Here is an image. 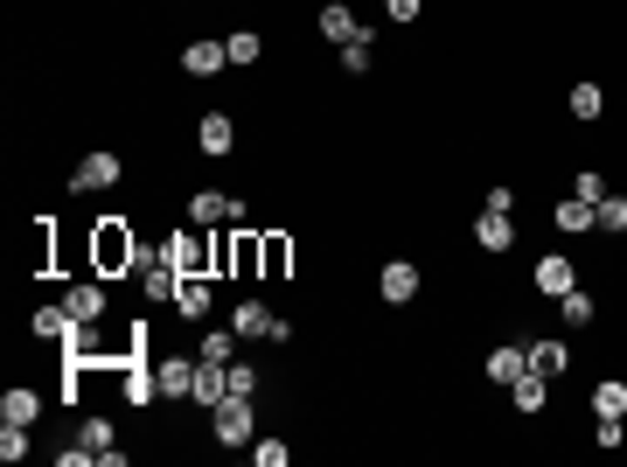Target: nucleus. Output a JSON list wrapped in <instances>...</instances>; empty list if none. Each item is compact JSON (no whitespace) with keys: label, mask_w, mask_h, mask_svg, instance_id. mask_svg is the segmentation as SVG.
<instances>
[{"label":"nucleus","mask_w":627,"mask_h":467,"mask_svg":"<svg viewBox=\"0 0 627 467\" xmlns=\"http://www.w3.org/2000/svg\"><path fill=\"white\" fill-rule=\"evenodd\" d=\"M140 251H147V238H140L126 217H98V223H91V272H98V279L140 272Z\"/></svg>","instance_id":"obj_1"},{"label":"nucleus","mask_w":627,"mask_h":467,"mask_svg":"<svg viewBox=\"0 0 627 467\" xmlns=\"http://www.w3.org/2000/svg\"><path fill=\"white\" fill-rule=\"evenodd\" d=\"M209 439H217V447H251L258 439V398H223L217 411H209Z\"/></svg>","instance_id":"obj_2"},{"label":"nucleus","mask_w":627,"mask_h":467,"mask_svg":"<svg viewBox=\"0 0 627 467\" xmlns=\"http://www.w3.org/2000/svg\"><path fill=\"white\" fill-rule=\"evenodd\" d=\"M126 181V153H112V147H91L84 161L70 168V196H98V189H119Z\"/></svg>","instance_id":"obj_3"},{"label":"nucleus","mask_w":627,"mask_h":467,"mask_svg":"<svg viewBox=\"0 0 627 467\" xmlns=\"http://www.w3.org/2000/svg\"><path fill=\"white\" fill-rule=\"evenodd\" d=\"M258 287H293V230H258Z\"/></svg>","instance_id":"obj_4"},{"label":"nucleus","mask_w":627,"mask_h":467,"mask_svg":"<svg viewBox=\"0 0 627 467\" xmlns=\"http://www.w3.org/2000/svg\"><path fill=\"white\" fill-rule=\"evenodd\" d=\"M223 70H230V49H223V36H189V42H181V77L209 85V77H223Z\"/></svg>","instance_id":"obj_5"},{"label":"nucleus","mask_w":627,"mask_h":467,"mask_svg":"<svg viewBox=\"0 0 627 467\" xmlns=\"http://www.w3.org/2000/svg\"><path fill=\"white\" fill-rule=\"evenodd\" d=\"M196 370H202V362H196V356H181V349H161V356H153L161 398H175V405H189V398H196Z\"/></svg>","instance_id":"obj_6"},{"label":"nucleus","mask_w":627,"mask_h":467,"mask_svg":"<svg viewBox=\"0 0 627 467\" xmlns=\"http://www.w3.org/2000/svg\"><path fill=\"white\" fill-rule=\"evenodd\" d=\"M63 307H70V321H84V328H98L104 315H112V287L91 272V279H70V294H63Z\"/></svg>","instance_id":"obj_7"},{"label":"nucleus","mask_w":627,"mask_h":467,"mask_svg":"<svg viewBox=\"0 0 627 467\" xmlns=\"http://www.w3.org/2000/svg\"><path fill=\"white\" fill-rule=\"evenodd\" d=\"M579 279H586V272H579V266H571V258H565V251H544V258H537V266H530V287H537L544 300H565L571 287H579Z\"/></svg>","instance_id":"obj_8"},{"label":"nucleus","mask_w":627,"mask_h":467,"mask_svg":"<svg viewBox=\"0 0 627 467\" xmlns=\"http://www.w3.org/2000/svg\"><path fill=\"white\" fill-rule=\"evenodd\" d=\"M238 147V112H223V106H209L196 119V153H209V161H223V153Z\"/></svg>","instance_id":"obj_9"},{"label":"nucleus","mask_w":627,"mask_h":467,"mask_svg":"<svg viewBox=\"0 0 627 467\" xmlns=\"http://www.w3.org/2000/svg\"><path fill=\"white\" fill-rule=\"evenodd\" d=\"M418 287H426V272H418L411 258H390V266L377 272V300H384V307H411Z\"/></svg>","instance_id":"obj_10"},{"label":"nucleus","mask_w":627,"mask_h":467,"mask_svg":"<svg viewBox=\"0 0 627 467\" xmlns=\"http://www.w3.org/2000/svg\"><path fill=\"white\" fill-rule=\"evenodd\" d=\"M522 356H530V370L551 377V384L571 370V342H565V335H522Z\"/></svg>","instance_id":"obj_11"},{"label":"nucleus","mask_w":627,"mask_h":467,"mask_svg":"<svg viewBox=\"0 0 627 467\" xmlns=\"http://www.w3.org/2000/svg\"><path fill=\"white\" fill-rule=\"evenodd\" d=\"M175 315L202 328L209 315H217V272H202V279H181V294H175Z\"/></svg>","instance_id":"obj_12"},{"label":"nucleus","mask_w":627,"mask_h":467,"mask_svg":"<svg viewBox=\"0 0 627 467\" xmlns=\"http://www.w3.org/2000/svg\"><path fill=\"white\" fill-rule=\"evenodd\" d=\"M522 370H530V356H522V335H516V342H495V349L481 356V377L495 384V391H509Z\"/></svg>","instance_id":"obj_13"},{"label":"nucleus","mask_w":627,"mask_h":467,"mask_svg":"<svg viewBox=\"0 0 627 467\" xmlns=\"http://www.w3.org/2000/svg\"><path fill=\"white\" fill-rule=\"evenodd\" d=\"M314 29H321V42H335V49H342V42H356V36H362V14L349 8V0H321Z\"/></svg>","instance_id":"obj_14"},{"label":"nucleus","mask_w":627,"mask_h":467,"mask_svg":"<svg viewBox=\"0 0 627 467\" xmlns=\"http://www.w3.org/2000/svg\"><path fill=\"white\" fill-rule=\"evenodd\" d=\"M516 230H522L516 217H495V210H481V217H475V245H481L488 258H509V251H516Z\"/></svg>","instance_id":"obj_15"},{"label":"nucleus","mask_w":627,"mask_h":467,"mask_svg":"<svg viewBox=\"0 0 627 467\" xmlns=\"http://www.w3.org/2000/svg\"><path fill=\"white\" fill-rule=\"evenodd\" d=\"M551 230H558V238H586V230H599V210L579 202V196H558L551 202Z\"/></svg>","instance_id":"obj_16"},{"label":"nucleus","mask_w":627,"mask_h":467,"mask_svg":"<svg viewBox=\"0 0 627 467\" xmlns=\"http://www.w3.org/2000/svg\"><path fill=\"white\" fill-rule=\"evenodd\" d=\"M593 321H599V294L579 279V287L558 300V328H565V335H579V328H593Z\"/></svg>","instance_id":"obj_17"},{"label":"nucleus","mask_w":627,"mask_h":467,"mask_svg":"<svg viewBox=\"0 0 627 467\" xmlns=\"http://www.w3.org/2000/svg\"><path fill=\"white\" fill-rule=\"evenodd\" d=\"M223 321H230V328H238V335H245V342H266V328H272V307H266V300H258V294H245V300H238V307H230V315H223Z\"/></svg>","instance_id":"obj_18"},{"label":"nucleus","mask_w":627,"mask_h":467,"mask_svg":"<svg viewBox=\"0 0 627 467\" xmlns=\"http://www.w3.org/2000/svg\"><path fill=\"white\" fill-rule=\"evenodd\" d=\"M335 63H342V77H370V70H377V29H370V21H362L356 42L335 49Z\"/></svg>","instance_id":"obj_19"},{"label":"nucleus","mask_w":627,"mask_h":467,"mask_svg":"<svg viewBox=\"0 0 627 467\" xmlns=\"http://www.w3.org/2000/svg\"><path fill=\"white\" fill-rule=\"evenodd\" d=\"M70 328H77V321H70L63 300H49V307H36V315H29V335H36V342H57V349H63Z\"/></svg>","instance_id":"obj_20"},{"label":"nucleus","mask_w":627,"mask_h":467,"mask_svg":"<svg viewBox=\"0 0 627 467\" xmlns=\"http://www.w3.org/2000/svg\"><path fill=\"white\" fill-rule=\"evenodd\" d=\"M509 405L522 411V419H537L544 405H551V377H537V370H522L516 384H509Z\"/></svg>","instance_id":"obj_21"},{"label":"nucleus","mask_w":627,"mask_h":467,"mask_svg":"<svg viewBox=\"0 0 627 467\" xmlns=\"http://www.w3.org/2000/svg\"><path fill=\"white\" fill-rule=\"evenodd\" d=\"M0 419H8V426H36V419H42V391H29V384H8V391H0Z\"/></svg>","instance_id":"obj_22"},{"label":"nucleus","mask_w":627,"mask_h":467,"mask_svg":"<svg viewBox=\"0 0 627 467\" xmlns=\"http://www.w3.org/2000/svg\"><path fill=\"white\" fill-rule=\"evenodd\" d=\"M189 223L223 230V223H230V189H196V196H189Z\"/></svg>","instance_id":"obj_23"},{"label":"nucleus","mask_w":627,"mask_h":467,"mask_svg":"<svg viewBox=\"0 0 627 467\" xmlns=\"http://www.w3.org/2000/svg\"><path fill=\"white\" fill-rule=\"evenodd\" d=\"M565 112L579 119V126H593L599 112H607V85H593V77H579V85L565 91Z\"/></svg>","instance_id":"obj_24"},{"label":"nucleus","mask_w":627,"mask_h":467,"mask_svg":"<svg viewBox=\"0 0 627 467\" xmlns=\"http://www.w3.org/2000/svg\"><path fill=\"white\" fill-rule=\"evenodd\" d=\"M258 391H266V370L245 362V356H230L223 362V398H258Z\"/></svg>","instance_id":"obj_25"},{"label":"nucleus","mask_w":627,"mask_h":467,"mask_svg":"<svg viewBox=\"0 0 627 467\" xmlns=\"http://www.w3.org/2000/svg\"><path fill=\"white\" fill-rule=\"evenodd\" d=\"M238 342H245V335H238V328L223 321V328H209V335H196V356H202V362H230V356H238Z\"/></svg>","instance_id":"obj_26"},{"label":"nucleus","mask_w":627,"mask_h":467,"mask_svg":"<svg viewBox=\"0 0 627 467\" xmlns=\"http://www.w3.org/2000/svg\"><path fill=\"white\" fill-rule=\"evenodd\" d=\"M593 419H627V384L620 377H599L593 384Z\"/></svg>","instance_id":"obj_27"},{"label":"nucleus","mask_w":627,"mask_h":467,"mask_svg":"<svg viewBox=\"0 0 627 467\" xmlns=\"http://www.w3.org/2000/svg\"><path fill=\"white\" fill-rule=\"evenodd\" d=\"M223 49H230V70H251L258 57H266V36H258V29H230Z\"/></svg>","instance_id":"obj_28"},{"label":"nucleus","mask_w":627,"mask_h":467,"mask_svg":"<svg viewBox=\"0 0 627 467\" xmlns=\"http://www.w3.org/2000/svg\"><path fill=\"white\" fill-rule=\"evenodd\" d=\"M36 454V426H8V419H0V460H29Z\"/></svg>","instance_id":"obj_29"},{"label":"nucleus","mask_w":627,"mask_h":467,"mask_svg":"<svg viewBox=\"0 0 627 467\" xmlns=\"http://www.w3.org/2000/svg\"><path fill=\"white\" fill-rule=\"evenodd\" d=\"M77 439H84V447H91V454H104V447H119V426H112V419H104V411H91V419H84V426H77Z\"/></svg>","instance_id":"obj_30"},{"label":"nucleus","mask_w":627,"mask_h":467,"mask_svg":"<svg viewBox=\"0 0 627 467\" xmlns=\"http://www.w3.org/2000/svg\"><path fill=\"white\" fill-rule=\"evenodd\" d=\"M251 460H258V467H286V460H293V439L258 433V439H251Z\"/></svg>","instance_id":"obj_31"},{"label":"nucleus","mask_w":627,"mask_h":467,"mask_svg":"<svg viewBox=\"0 0 627 467\" xmlns=\"http://www.w3.org/2000/svg\"><path fill=\"white\" fill-rule=\"evenodd\" d=\"M571 196H579V202H593V210H599V202H607L614 189H607V175H599V168H579V175H571Z\"/></svg>","instance_id":"obj_32"},{"label":"nucleus","mask_w":627,"mask_h":467,"mask_svg":"<svg viewBox=\"0 0 627 467\" xmlns=\"http://www.w3.org/2000/svg\"><path fill=\"white\" fill-rule=\"evenodd\" d=\"M516 181H488V196H481V210H495V217H516Z\"/></svg>","instance_id":"obj_33"},{"label":"nucleus","mask_w":627,"mask_h":467,"mask_svg":"<svg viewBox=\"0 0 627 467\" xmlns=\"http://www.w3.org/2000/svg\"><path fill=\"white\" fill-rule=\"evenodd\" d=\"M599 230H614V238H627V196H607V202H599Z\"/></svg>","instance_id":"obj_34"},{"label":"nucleus","mask_w":627,"mask_h":467,"mask_svg":"<svg viewBox=\"0 0 627 467\" xmlns=\"http://www.w3.org/2000/svg\"><path fill=\"white\" fill-rule=\"evenodd\" d=\"M418 14H426V0H384V21H390V29H411Z\"/></svg>","instance_id":"obj_35"},{"label":"nucleus","mask_w":627,"mask_h":467,"mask_svg":"<svg viewBox=\"0 0 627 467\" xmlns=\"http://www.w3.org/2000/svg\"><path fill=\"white\" fill-rule=\"evenodd\" d=\"M593 447H627V419H593Z\"/></svg>","instance_id":"obj_36"},{"label":"nucleus","mask_w":627,"mask_h":467,"mask_svg":"<svg viewBox=\"0 0 627 467\" xmlns=\"http://www.w3.org/2000/svg\"><path fill=\"white\" fill-rule=\"evenodd\" d=\"M293 335H300L293 321H286V315H272V328H266V342H272V349H293Z\"/></svg>","instance_id":"obj_37"}]
</instances>
